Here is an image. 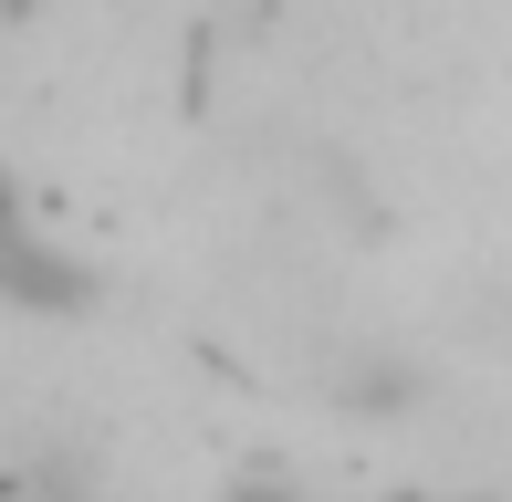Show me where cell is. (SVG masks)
Returning <instances> with one entry per match:
<instances>
[{
    "mask_svg": "<svg viewBox=\"0 0 512 502\" xmlns=\"http://www.w3.org/2000/svg\"><path fill=\"white\" fill-rule=\"evenodd\" d=\"M418 356H398L387 335H335V356H324V398L345 408V419H398L418 408Z\"/></svg>",
    "mask_w": 512,
    "mask_h": 502,
    "instance_id": "6da1fadb",
    "label": "cell"
},
{
    "mask_svg": "<svg viewBox=\"0 0 512 502\" xmlns=\"http://www.w3.org/2000/svg\"><path fill=\"white\" fill-rule=\"evenodd\" d=\"M11 304L21 314H95L105 283L84 262H63V241H42L32 220H21V231H11Z\"/></svg>",
    "mask_w": 512,
    "mask_h": 502,
    "instance_id": "7a4b0ae2",
    "label": "cell"
},
{
    "mask_svg": "<svg viewBox=\"0 0 512 502\" xmlns=\"http://www.w3.org/2000/svg\"><path fill=\"white\" fill-rule=\"evenodd\" d=\"M21 502H105V471L74 461V450H53V461L21 471Z\"/></svg>",
    "mask_w": 512,
    "mask_h": 502,
    "instance_id": "3957f363",
    "label": "cell"
}]
</instances>
